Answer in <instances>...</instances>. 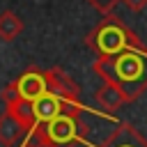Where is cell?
Instances as JSON below:
<instances>
[{
    "label": "cell",
    "mask_w": 147,
    "mask_h": 147,
    "mask_svg": "<svg viewBox=\"0 0 147 147\" xmlns=\"http://www.w3.org/2000/svg\"><path fill=\"white\" fill-rule=\"evenodd\" d=\"M30 108H32L34 129H37V126H41V124H46V122H51L53 117H57V115H62V113H64V103H62V99H60L57 94L48 92V90H46L37 101H32V103H30Z\"/></svg>",
    "instance_id": "5b68a950"
},
{
    "label": "cell",
    "mask_w": 147,
    "mask_h": 147,
    "mask_svg": "<svg viewBox=\"0 0 147 147\" xmlns=\"http://www.w3.org/2000/svg\"><path fill=\"white\" fill-rule=\"evenodd\" d=\"M23 32V21L18 14H14L11 9H5L0 14V39L2 41H14L18 34Z\"/></svg>",
    "instance_id": "9c48e42d"
},
{
    "label": "cell",
    "mask_w": 147,
    "mask_h": 147,
    "mask_svg": "<svg viewBox=\"0 0 147 147\" xmlns=\"http://www.w3.org/2000/svg\"><path fill=\"white\" fill-rule=\"evenodd\" d=\"M9 87L14 90V94L28 103L37 101L46 90H48V83H46V74L44 71H37V69H30L25 74H21L14 83H9Z\"/></svg>",
    "instance_id": "277c9868"
},
{
    "label": "cell",
    "mask_w": 147,
    "mask_h": 147,
    "mask_svg": "<svg viewBox=\"0 0 147 147\" xmlns=\"http://www.w3.org/2000/svg\"><path fill=\"white\" fill-rule=\"evenodd\" d=\"M28 136H30V129L21 124L14 115H9L7 110L0 115V145L2 147H16L18 142H25Z\"/></svg>",
    "instance_id": "8992f818"
},
{
    "label": "cell",
    "mask_w": 147,
    "mask_h": 147,
    "mask_svg": "<svg viewBox=\"0 0 147 147\" xmlns=\"http://www.w3.org/2000/svg\"><path fill=\"white\" fill-rule=\"evenodd\" d=\"M90 2H92L96 9H101V11H108V9H110V7H113L117 0H90Z\"/></svg>",
    "instance_id": "8fae6325"
},
{
    "label": "cell",
    "mask_w": 147,
    "mask_h": 147,
    "mask_svg": "<svg viewBox=\"0 0 147 147\" xmlns=\"http://www.w3.org/2000/svg\"><path fill=\"white\" fill-rule=\"evenodd\" d=\"M96 101H99V106H101L103 110H117V108H122V106L126 103V96H124L115 85L103 83V85L99 87V92H96Z\"/></svg>",
    "instance_id": "ba28073f"
},
{
    "label": "cell",
    "mask_w": 147,
    "mask_h": 147,
    "mask_svg": "<svg viewBox=\"0 0 147 147\" xmlns=\"http://www.w3.org/2000/svg\"><path fill=\"white\" fill-rule=\"evenodd\" d=\"M122 2H124V7L131 9V11H140V9L147 7V0H122Z\"/></svg>",
    "instance_id": "30bf717a"
},
{
    "label": "cell",
    "mask_w": 147,
    "mask_h": 147,
    "mask_svg": "<svg viewBox=\"0 0 147 147\" xmlns=\"http://www.w3.org/2000/svg\"><path fill=\"white\" fill-rule=\"evenodd\" d=\"M23 147H48V145H44V142H39V140H37V138H34V136L30 133V136L25 138V142H23Z\"/></svg>",
    "instance_id": "7c38bea8"
},
{
    "label": "cell",
    "mask_w": 147,
    "mask_h": 147,
    "mask_svg": "<svg viewBox=\"0 0 147 147\" xmlns=\"http://www.w3.org/2000/svg\"><path fill=\"white\" fill-rule=\"evenodd\" d=\"M32 136H34L39 142L48 145V147H74V145H78V142L83 140L85 126H83V122L78 119V115H67V113H62V115L53 117L51 122L37 126V129L32 131Z\"/></svg>",
    "instance_id": "3957f363"
},
{
    "label": "cell",
    "mask_w": 147,
    "mask_h": 147,
    "mask_svg": "<svg viewBox=\"0 0 147 147\" xmlns=\"http://www.w3.org/2000/svg\"><path fill=\"white\" fill-rule=\"evenodd\" d=\"M101 147H147V140L131 124H119Z\"/></svg>",
    "instance_id": "52a82bcc"
},
{
    "label": "cell",
    "mask_w": 147,
    "mask_h": 147,
    "mask_svg": "<svg viewBox=\"0 0 147 147\" xmlns=\"http://www.w3.org/2000/svg\"><path fill=\"white\" fill-rule=\"evenodd\" d=\"M94 71L131 101L147 87V48H129L113 57H99Z\"/></svg>",
    "instance_id": "6da1fadb"
},
{
    "label": "cell",
    "mask_w": 147,
    "mask_h": 147,
    "mask_svg": "<svg viewBox=\"0 0 147 147\" xmlns=\"http://www.w3.org/2000/svg\"><path fill=\"white\" fill-rule=\"evenodd\" d=\"M87 44L99 57H113V55H117L122 51H129V48H142L140 39L117 18L101 21L92 30Z\"/></svg>",
    "instance_id": "7a4b0ae2"
}]
</instances>
